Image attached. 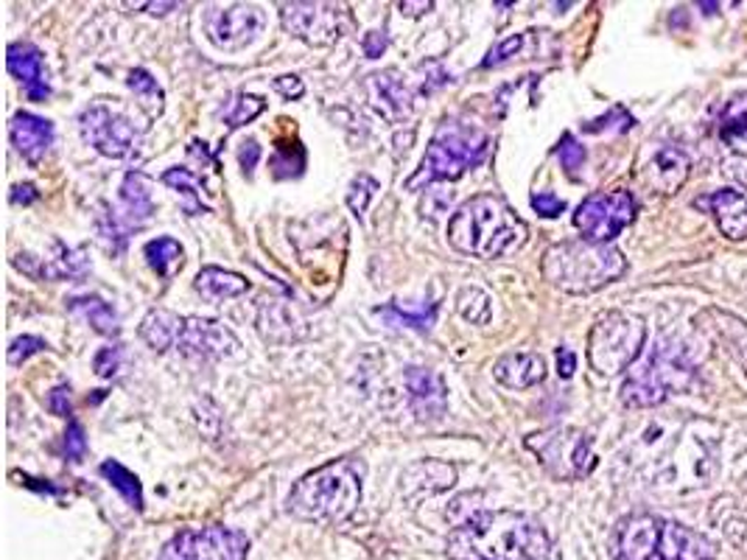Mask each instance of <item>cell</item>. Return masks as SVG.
Here are the masks:
<instances>
[{
    "label": "cell",
    "instance_id": "cell-1",
    "mask_svg": "<svg viewBox=\"0 0 747 560\" xmlns=\"http://www.w3.org/2000/svg\"><path fill=\"white\" fill-rule=\"evenodd\" d=\"M451 560H560L546 529L515 510H479L448 535Z\"/></svg>",
    "mask_w": 747,
    "mask_h": 560
},
{
    "label": "cell",
    "instance_id": "cell-2",
    "mask_svg": "<svg viewBox=\"0 0 747 560\" xmlns=\"http://www.w3.org/2000/svg\"><path fill=\"white\" fill-rule=\"evenodd\" d=\"M614 560H720V549L703 533L669 518L630 516L619 522L610 541Z\"/></svg>",
    "mask_w": 747,
    "mask_h": 560
},
{
    "label": "cell",
    "instance_id": "cell-3",
    "mask_svg": "<svg viewBox=\"0 0 747 560\" xmlns=\"http://www.w3.org/2000/svg\"><path fill=\"white\" fill-rule=\"evenodd\" d=\"M448 242L459 253L490 261L524 247L526 224L504 199L481 194L456 210L448 222Z\"/></svg>",
    "mask_w": 747,
    "mask_h": 560
},
{
    "label": "cell",
    "instance_id": "cell-4",
    "mask_svg": "<svg viewBox=\"0 0 747 560\" xmlns=\"http://www.w3.org/2000/svg\"><path fill=\"white\" fill-rule=\"evenodd\" d=\"M364 463L355 457L334 459L305 474L289 493V513L303 522L334 524L353 516L361 504Z\"/></svg>",
    "mask_w": 747,
    "mask_h": 560
},
{
    "label": "cell",
    "instance_id": "cell-5",
    "mask_svg": "<svg viewBox=\"0 0 747 560\" xmlns=\"http://www.w3.org/2000/svg\"><path fill=\"white\" fill-rule=\"evenodd\" d=\"M540 272L560 292L591 294L628 272V258L614 244L580 238V242H560L546 249Z\"/></svg>",
    "mask_w": 747,
    "mask_h": 560
},
{
    "label": "cell",
    "instance_id": "cell-6",
    "mask_svg": "<svg viewBox=\"0 0 747 560\" xmlns=\"http://www.w3.org/2000/svg\"><path fill=\"white\" fill-rule=\"evenodd\" d=\"M488 152L490 135L485 129L468 121H456V118L443 121L420 160V168L406 179V188L418 191L423 185L443 183V179L454 183L465 172L481 166Z\"/></svg>",
    "mask_w": 747,
    "mask_h": 560
},
{
    "label": "cell",
    "instance_id": "cell-7",
    "mask_svg": "<svg viewBox=\"0 0 747 560\" xmlns=\"http://www.w3.org/2000/svg\"><path fill=\"white\" fill-rule=\"evenodd\" d=\"M695 382V364L689 353L675 339H661L646 350L644 359L630 368L621 384V401L633 409H646L664 404L669 395L684 393Z\"/></svg>",
    "mask_w": 747,
    "mask_h": 560
},
{
    "label": "cell",
    "instance_id": "cell-8",
    "mask_svg": "<svg viewBox=\"0 0 747 560\" xmlns=\"http://www.w3.org/2000/svg\"><path fill=\"white\" fill-rule=\"evenodd\" d=\"M644 319L628 312L602 314L588 334V362L599 376H619L639 362L644 350Z\"/></svg>",
    "mask_w": 747,
    "mask_h": 560
},
{
    "label": "cell",
    "instance_id": "cell-9",
    "mask_svg": "<svg viewBox=\"0 0 747 560\" xmlns=\"http://www.w3.org/2000/svg\"><path fill=\"white\" fill-rule=\"evenodd\" d=\"M526 448L540 459L546 474L560 482H576V479L588 477L594 471L596 457L591 438L580 429L555 427L546 432L529 434Z\"/></svg>",
    "mask_w": 747,
    "mask_h": 560
},
{
    "label": "cell",
    "instance_id": "cell-10",
    "mask_svg": "<svg viewBox=\"0 0 747 560\" xmlns=\"http://www.w3.org/2000/svg\"><path fill=\"white\" fill-rule=\"evenodd\" d=\"M635 210H639L635 197L630 191H625V188L599 191L583 199V205L574 213V224L588 242L610 244L621 230L633 224Z\"/></svg>",
    "mask_w": 747,
    "mask_h": 560
},
{
    "label": "cell",
    "instance_id": "cell-11",
    "mask_svg": "<svg viewBox=\"0 0 747 560\" xmlns=\"http://www.w3.org/2000/svg\"><path fill=\"white\" fill-rule=\"evenodd\" d=\"M247 549V535L213 524L202 529H179L163 547L160 560H244Z\"/></svg>",
    "mask_w": 747,
    "mask_h": 560
},
{
    "label": "cell",
    "instance_id": "cell-12",
    "mask_svg": "<svg viewBox=\"0 0 747 560\" xmlns=\"http://www.w3.org/2000/svg\"><path fill=\"white\" fill-rule=\"evenodd\" d=\"M267 26L264 9L253 3H230V7H208L202 14V28L219 51H241L258 39Z\"/></svg>",
    "mask_w": 747,
    "mask_h": 560
},
{
    "label": "cell",
    "instance_id": "cell-13",
    "mask_svg": "<svg viewBox=\"0 0 747 560\" xmlns=\"http://www.w3.org/2000/svg\"><path fill=\"white\" fill-rule=\"evenodd\" d=\"M79 129L90 147L104 158L127 160L135 158L140 149V135L135 132L132 124L120 113L109 109L107 104H93L84 109L79 118Z\"/></svg>",
    "mask_w": 747,
    "mask_h": 560
},
{
    "label": "cell",
    "instance_id": "cell-14",
    "mask_svg": "<svg viewBox=\"0 0 747 560\" xmlns=\"http://www.w3.org/2000/svg\"><path fill=\"white\" fill-rule=\"evenodd\" d=\"M280 23L292 37L308 45L339 43L345 32V9L336 3H283L280 7Z\"/></svg>",
    "mask_w": 747,
    "mask_h": 560
},
{
    "label": "cell",
    "instance_id": "cell-15",
    "mask_svg": "<svg viewBox=\"0 0 747 560\" xmlns=\"http://www.w3.org/2000/svg\"><path fill=\"white\" fill-rule=\"evenodd\" d=\"M238 348H241L238 337L230 331L227 325L215 323V319H202V317L185 319V331L177 345V350H183L185 357H197V359H227V357H235Z\"/></svg>",
    "mask_w": 747,
    "mask_h": 560
},
{
    "label": "cell",
    "instance_id": "cell-16",
    "mask_svg": "<svg viewBox=\"0 0 747 560\" xmlns=\"http://www.w3.org/2000/svg\"><path fill=\"white\" fill-rule=\"evenodd\" d=\"M367 93L375 113L389 124H400L412 115V90L406 88L398 70H384L367 79Z\"/></svg>",
    "mask_w": 747,
    "mask_h": 560
},
{
    "label": "cell",
    "instance_id": "cell-17",
    "mask_svg": "<svg viewBox=\"0 0 747 560\" xmlns=\"http://www.w3.org/2000/svg\"><path fill=\"white\" fill-rule=\"evenodd\" d=\"M406 393L412 404L415 415L420 420H440L445 415V387L443 378L429 368H409L406 370Z\"/></svg>",
    "mask_w": 747,
    "mask_h": 560
},
{
    "label": "cell",
    "instance_id": "cell-18",
    "mask_svg": "<svg viewBox=\"0 0 747 560\" xmlns=\"http://www.w3.org/2000/svg\"><path fill=\"white\" fill-rule=\"evenodd\" d=\"M7 68L14 79L23 82L26 96L32 98V102H45V98L51 96V88H48V82H45L43 54H39L37 45H32V43L9 45Z\"/></svg>",
    "mask_w": 747,
    "mask_h": 560
},
{
    "label": "cell",
    "instance_id": "cell-19",
    "mask_svg": "<svg viewBox=\"0 0 747 560\" xmlns=\"http://www.w3.org/2000/svg\"><path fill=\"white\" fill-rule=\"evenodd\" d=\"M697 208H709L720 224L722 236L731 242L747 238V191L722 188L705 199H697Z\"/></svg>",
    "mask_w": 747,
    "mask_h": 560
},
{
    "label": "cell",
    "instance_id": "cell-20",
    "mask_svg": "<svg viewBox=\"0 0 747 560\" xmlns=\"http://www.w3.org/2000/svg\"><path fill=\"white\" fill-rule=\"evenodd\" d=\"M9 138L28 163H39L54 143V124L32 113H17L9 124Z\"/></svg>",
    "mask_w": 747,
    "mask_h": 560
},
{
    "label": "cell",
    "instance_id": "cell-21",
    "mask_svg": "<svg viewBox=\"0 0 747 560\" xmlns=\"http://www.w3.org/2000/svg\"><path fill=\"white\" fill-rule=\"evenodd\" d=\"M689 177V158L675 147H661L644 168V179L658 194H675Z\"/></svg>",
    "mask_w": 747,
    "mask_h": 560
},
{
    "label": "cell",
    "instance_id": "cell-22",
    "mask_svg": "<svg viewBox=\"0 0 747 560\" xmlns=\"http://www.w3.org/2000/svg\"><path fill=\"white\" fill-rule=\"evenodd\" d=\"M493 376L510 389H529L546 378V362L538 353H507L495 362Z\"/></svg>",
    "mask_w": 747,
    "mask_h": 560
},
{
    "label": "cell",
    "instance_id": "cell-23",
    "mask_svg": "<svg viewBox=\"0 0 747 560\" xmlns=\"http://www.w3.org/2000/svg\"><path fill=\"white\" fill-rule=\"evenodd\" d=\"M185 319L179 314L168 312V308H152L140 323V339L157 353H165L179 345V337L185 331Z\"/></svg>",
    "mask_w": 747,
    "mask_h": 560
},
{
    "label": "cell",
    "instance_id": "cell-24",
    "mask_svg": "<svg viewBox=\"0 0 747 560\" xmlns=\"http://www.w3.org/2000/svg\"><path fill=\"white\" fill-rule=\"evenodd\" d=\"M194 289L210 303H219V300L238 298V294L247 292L249 280L238 272H227V269L205 267L194 280Z\"/></svg>",
    "mask_w": 747,
    "mask_h": 560
},
{
    "label": "cell",
    "instance_id": "cell-25",
    "mask_svg": "<svg viewBox=\"0 0 747 560\" xmlns=\"http://www.w3.org/2000/svg\"><path fill=\"white\" fill-rule=\"evenodd\" d=\"M120 202H124V213H127L129 228H140L154 213L152 191H149V179L140 172H129L120 185Z\"/></svg>",
    "mask_w": 747,
    "mask_h": 560
},
{
    "label": "cell",
    "instance_id": "cell-26",
    "mask_svg": "<svg viewBox=\"0 0 747 560\" xmlns=\"http://www.w3.org/2000/svg\"><path fill=\"white\" fill-rule=\"evenodd\" d=\"M456 482V471L454 465L437 463V459H423V463L406 468L404 474V490H409L418 485L420 493H440V490L451 488Z\"/></svg>",
    "mask_w": 747,
    "mask_h": 560
},
{
    "label": "cell",
    "instance_id": "cell-27",
    "mask_svg": "<svg viewBox=\"0 0 747 560\" xmlns=\"http://www.w3.org/2000/svg\"><path fill=\"white\" fill-rule=\"evenodd\" d=\"M68 308L73 314H79V317L87 319L95 331L104 334V337H115V334L120 331L115 308L109 306V303H104L102 298H95V294H90V298H70Z\"/></svg>",
    "mask_w": 747,
    "mask_h": 560
},
{
    "label": "cell",
    "instance_id": "cell-28",
    "mask_svg": "<svg viewBox=\"0 0 747 560\" xmlns=\"http://www.w3.org/2000/svg\"><path fill=\"white\" fill-rule=\"evenodd\" d=\"M143 255H147L149 267L160 275V278H172L179 267H183V247L174 238L163 236L154 238L143 247Z\"/></svg>",
    "mask_w": 747,
    "mask_h": 560
},
{
    "label": "cell",
    "instance_id": "cell-29",
    "mask_svg": "<svg viewBox=\"0 0 747 560\" xmlns=\"http://www.w3.org/2000/svg\"><path fill=\"white\" fill-rule=\"evenodd\" d=\"M381 319L387 325H406V328H415V331H431V325L437 319V303H429V306H420V312H406L400 303H389L384 308H375Z\"/></svg>",
    "mask_w": 747,
    "mask_h": 560
},
{
    "label": "cell",
    "instance_id": "cell-30",
    "mask_svg": "<svg viewBox=\"0 0 747 560\" xmlns=\"http://www.w3.org/2000/svg\"><path fill=\"white\" fill-rule=\"evenodd\" d=\"M98 471H102V477L107 479L115 490H118L120 497L127 499L129 508L143 510V488H140V479L135 477L129 468H124V465L115 463V459H107V463H102Z\"/></svg>",
    "mask_w": 747,
    "mask_h": 560
},
{
    "label": "cell",
    "instance_id": "cell-31",
    "mask_svg": "<svg viewBox=\"0 0 747 560\" xmlns=\"http://www.w3.org/2000/svg\"><path fill=\"white\" fill-rule=\"evenodd\" d=\"M163 183L172 185L177 194H183L185 210H188L190 217L208 213V208L202 205V185H199L197 174L188 172V168H168V172L163 174Z\"/></svg>",
    "mask_w": 747,
    "mask_h": 560
},
{
    "label": "cell",
    "instance_id": "cell-32",
    "mask_svg": "<svg viewBox=\"0 0 747 560\" xmlns=\"http://www.w3.org/2000/svg\"><path fill=\"white\" fill-rule=\"evenodd\" d=\"M716 127L725 140H747V90L725 102Z\"/></svg>",
    "mask_w": 747,
    "mask_h": 560
},
{
    "label": "cell",
    "instance_id": "cell-33",
    "mask_svg": "<svg viewBox=\"0 0 747 560\" xmlns=\"http://www.w3.org/2000/svg\"><path fill=\"white\" fill-rule=\"evenodd\" d=\"M127 84H129V90H132L135 96L140 98V107L147 109L149 115H160L163 113V88L157 84V79L149 73V70H143V68H135L132 73H129V79H127Z\"/></svg>",
    "mask_w": 747,
    "mask_h": 560
},
{
    "label": "cell",
    "instance_id": "cell-34",
    "mask_svg": "<svg viewBox=\"0 0 747 560\" xmlns=\"http://www.w3.org/2000/svg\"><path fill=\"white\" fill-rule=\"evenodd\" d=\"M264 109H267V102H264V98L249 96V93H233V98L224 104L222 118L224 124H227V129H238L244 127V124L255 121Z\"/></svg>",
    "mask_w": 747,
    "mask_h": 560
},
{
    "label": "cell",
    "instance_id": "cell-35",
    "mask_svg": "<svg viewBox=\"0 0 747 560\" xmlns=\"http://www.w3.org/2000/svg\"><path fill=\"white\" fill-rule=\"evenodd\" d=\"M456 308H459V314L474 325H485L490 319V314H493L488 292H481V289H476V287H468L459 292V298H456Z\"/></svg>",
    "mask_w": 747,
    "mask_h": 560
},
{
    "label": "cell",
    "instance_id": "cell-36",
    "mask_svg": "<svg viewBox=\"0 0 747 560\" xmlns=\"http://www.w3.org/2000/svg\"><path fill=\"white\" fill-rule=\"evenodd\" d=\"M300 143L294 140V143H280L278 152H275L272 158V172L278 179H289V177H300L305 168V152H300L297 158H292V152H297Z\"/></svg>",
    "mask_w": 747,
    "mask_h": 560
},
{
    "label": "cell",
    "instance_id": "cell-37",
    "mask_svg": "<svg viewBox=\"0 0 747 560\" xmlns=\"http://www.w3.org/2000/svg\"><path fill=\"white\" fill-rule=\"evenodd\" d=\"M375 191H378V179H373L370 174H359V177L350 183V191H348V205L350 210H353L355 217H364V210H367L370 199L375 197Z\"/></svg>",
    "mask_w": 747,
    "mask_h": 560
},
{
    "label": "cell",
    "instance_id": "cell-38",
    "mask_svg": "<svg viewBox=\"0 0 747 560\" xmlns=\"http://www.w3.org/2000/svg\"><path fill=\"white\" fill-rule=\"evenodd\" d=\"M558 158H560V163H563L565 172L574 177L585 163V147L574 138V135H563V140H560V147H558Z\"/></svg>",
    "mask_w": 747,
    "mask_h": 560
},
{
    "label": "cell",
    "instance_id": "cell-39",
    "mask_svg": "<svg viewBox=\"0 0 747 560\" xmlns=\"http://www.w3.org/2000/svg\"><path fill=\"white\" fill-rule=\"evenodd\" d=\"M524 43H526V34H513V37H507L504 43L495 45L493 51L481 59V68H495V65H504L510 57H515V54L524 48Z\"/></svg>",
    "mask_w": 747,
    "mask_h": 560
},
{
    "label": "cell",
    "instance_id": "cell-40",
    "mask_svg": "<svg viewBox=\"0 0 747 560\" xmlns=\"http://www.w3.org/2000/svg\"><path fill=\"white\" fill-rule=\"evenodd\" d=\"M48 350V342L39 337H17L9 345V364H23L34 353H43Z\"/></svg>",
    "mask_w": 747,
    "mask_h": 560
},
{
    "label": "cell",
    "instance_id": "cell-41",
    "mask_svg": "<svg viewBox=\"0 0 747 560\" xmlns=\"http://www.w3.org/2000/svg\"><path fill=\"white\" fill-rule=\"evenodd\" d=\"M84 454H87V438H84L82 423L70 420L68 432H65V457H68L70 463H79Z\"/></svg>",
    "mask_w": 747,
    "mask_h": 560
},
{
    "label": "cell",
    "instance_id": "cell-42",
    "mask_svg": "<svg viewBox=\"0 0 747 560\" xmlns=\"http://www.w3.org/2000/svg\"><path fill=\"white\" fill-rule=\"evenodd\" d=\"M533 208H535V213L538 217H544V219H558L560 213L565 210V202L563 199L558 197V194H551V191H538V194H533Z\"/></svg>",
    "mask_w": 747,
    "mask_h": 560
},
{
    "label": "cell",
    "instance_id": "cell-43",
    "mask_svg": "<svg viewBox=\"0 0 747 560\" xmlns=\"http://www.w3.org/2000/svg\"><path fill=\"white\" fill-rule=\"evenodd\" d=\"M118 364H120V348H118V345H115V348H102V350H98V353H95V359H93V370L102 378H113L115 373H118Z\"/></svg>",
    "mask_w": 747,
    "mask_h": 560
},
{
    "label": "cell",
    "instance_id": "cell-44",
    "mask_svg": "<svg viewBox=\"0 0 747 560\" xmlns=\"http://www.w3.org/2000/svg\"><path fill=\"white\" fill-rule=\"evenodd\" d=\"M48 409H51L57 418H68L70 415V387L68 384H59V387L51 389V395H48Z\"/></svg>",
    "mask_w": 747,
    "mask_h": 560
},
{
    "label": "cell",
    "instance_id": "cell-45",
    "mask_svg": "<svg viewBox=\"0 0 747 560\" xmlns=\"http://www.w3.org/2000/svg\"><path fill=\"white\" fill-rule=\"evenodd\" d=\"M387 45H389L387 32H367L364 37H361V48H364L367 59H378L381 54L387 51Z\"/></svg>",
    "mask_w": 747,
    "mask_h": 560
},
{
    "label": "cell",
    "instance_id": "cell-46",
    "mask_svg": "<svg viewBox=\"0 0 747 560\" xmlns=\"http://www.w3.org/2000/svg\"><path fill=\"white\" fill-rule=\"evenodd\" d=\"M275 90H278L283 98H289V102H297V98H303L305 84L300 77H278L275 79Z\"/></svg>",
    "mask_w": 747,
    "mask_h": 560
},
{
    "label": "cell",
    "instance_id": "cell-47",
    "mask_svg": "<svg viewBox=\"0 0 747 560\" xmlns=\"http://www.w3.org/2000/svg\"><path fill=\"white\" fill-rule=\"evenodd\" d=\"M260 160V147L258 140H247L244 147L238 149V163H241V172L247 174V177H253L255 166H258Z\"/></svg>",
    "mask_w": 747,
    "mask_h": 560
},
{
    "label": "cell",
    "instance_id": "cell-48",
    "mask_svg": "<svg viewBox=\"0 0 747 560\" xmlns=\"http://www.w3.org/2000/svg\"><path fill=\"white\" fill-rule=\"evenodd\" d=\"M574 370H576L574 350H571V348H558V373H560V376L571 378V376H574Z\"/></svg>",
    "mask_w": 747,
    "mask_h": 560
},
{
    "label": "cell",
    "instance_id": "cell-49",
    "mask_svg": "<svg viewBox=\"0 0 747 560\" xmlns=\"http://www.w3.org/2000/svg\"><path fill=\"white\" fill-rule=\"evenodd\" d=\"M37 197H39V194H37V188H34L32 183L14 185V188H12V202L14 205H32Z\"/></svg>",
    "mask_w": 747,
    "mask_h": 560
},
{
    "label": "cell",
    "instance_id": "cell-50",
    "mask_svg": "<svg viewBox=\"0 0 747 560\" xmlns=\"http://www.w3.org/2000/svg\"><path fill=\"white\" fill-rule=\"evenodd\" d=\"M398 7H400V12L409 14V18H420L423 12L434 9V3H431V0H420V3H409V0H406V3H398Z\"/></svg>",
    "mask_w": 747,
    "mask_h": 560
},
{
    "label": "cell",
    "instance_id": "cell-51",
    "mask_svg": "<svg viewBox=\"0 0 747 560\" xmlns=\"http://www.w3.org/2000/svg\"><path fill=\"white\" fill-rule=\"evenodd\" d=\"M138 9H149L152 14H165L172 12V9H177V3H138Z\"/></svg>",
    "mask_w": 747,
    "mask_h": 560
}]
</instances>
